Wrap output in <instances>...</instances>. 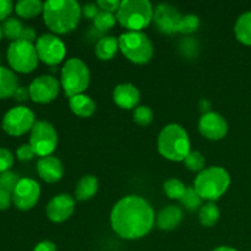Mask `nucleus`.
<instances>
[{
    "mask_svg": "<svg viewBox=\"0 0 251 251\" xmlns=\"http://www.w3.org/2000/svg\"><path fill=\"white\" fill-rule=\"evenodd\" d=\"M200 109L202 110L203 114L205 113H208V109H210V102L207 100H202L200 102Z\"/></svg>",
    "mask_w": 251,
    "mask_h": 251,
    "instance_id": "44",
    "label": "nucleus"
},
{
    "mask_svg": "<svg viewBox=\"0 0 251 251\" xmlns=\"http://www.w3.org/2000/svg\"><path fill=\"white\" fill-rule=\"evenodd\" d=\"M113 100L123 109H135L140 102V91L132 83H120L113 91Z\"/></svg>",
    "mask_w": 251,
    "mask_h": 251,
    "instance_id": "18",
    "label": "nucleus"
},
{
    "mask_svg": "<svg viewBox=\"0 0 251 251\" xmlns=\"http://www.w3.org/2000/svg\"><path fill=\"white\" fill-rule=\"evenodd\" d=\"M19 174L15 173V172L7 171L4 173L0 174V189H4V190L9 191L12 194L14 189L16 188L17 183L20 181Z\"/></svg>",
    "mask_w": 251,
    "mask_h": 251,
    "instance_id": "34",
    "label": "nucleus"
},
{
    "mask_svg": "<svg viewBox=\"0 0 251 251\" xmlns=\"http://www.w3.org/2000/svg\"><path fill=\"white\" fill-rule=\"evenodd\" d=\"M183 221V211L178 206H167L157 216V227L162 230H173Z\"/></svg>",
    "mask_w": 251,
    "mask_h": 251,
    "instance_id": "19",
    "label": "nucleus"
},
{
    "mask_svg": "<svg viewBox=\"0 0 251 251\" xmlns=\"http://www.w3.org/2000/svg\"><path fill=\"white\" fill-rule=\"evenodd\" d=\"M34 156H36V153H34L33 149H32L29 144L21 145L16 151V157L22 162L31 161Z\"/></svg>",
    "mask_w": 251,
    "mask_h": 251,
    "instance_id": "37",
    "label": "nucleus"
},
{
    "mask_svg": "<svg viewBox=\"0 0 251 251\" xmlns=\"http://www.w3.org/2000/svg\"><path fill=\"white\" fill-rule=\"evenodd\" d=\"M119 50V41L113 36H105L96 44V55L100 60H110L117 55Z\"/></svg>",
    "mask_w": 251,
    "mask_h": 251,
    "instance_id": "23",
    "label": "nucleus"
},
{
    "mask_svg": "<svg viewBox=\"0 0 251 251\" xmlns=\"http://www.w3.org/2000/svg\"><path fill=\"white\" fill-rule=\"evenodd\" d=\"M115 22H117V16H114V14H110V12L102 11L100 10L97 16L93 20V25L97 29H100V32H107L109 31L112 27H114Z\"/></svg>",
    "mask_w": 251,
    "mask_h": 251,
    "instance_id": "30",
    "label": "nucleus"
},
{
    "mask_svg": "<svg viewBox=\"0 0 251 251\" xmlns=\"http://www.w3.org/2000/svg\"><path fill=\"white\" fill-rule=\"evenodd\" d=\"M19 87V78L16 74L5 66L0 65V100L12 97Z\"/></svg>",
    "mask_w": 251,
    "mask_h": 251,
    "instance_id": "21",
    "label": "nucleus"
},
{
    "mask_svg": "<svg viewBox=\"0 0 251 251\" xmlns=\"http://www.w3.org/2000/svg\"><path fill=\"white\" fill-rule=\"evenodd\" d=\"M69 107L74 114L81 118H88L96 112L95 100L85 93L69 98Z\"/></svg>",
    "mask_w": 251,
    "mask_h": 251,
    "instance_id": "20",
    "label": "nucleus"
},
{
    "mask_svg": "<svg viewBox=\"0 0 251 251\" xmlns=\"http://www.w3.org/2000/svg\"><path fill=\"white\" fill-rule=\"evenodd\" d=\"M12 97H14L16 100H19V102H25V100H27L29 98L28 87H25V86H19V87H17V90L15 91V93Z\"/></svg>",
    "mask_w": 251,
    "mask_h": 251,
    "instance_id": "42",
    "label": "nucleus"
},
{
    "mask_svg": "<svg viewBox=\"0 0 251 251\" xmlns=\"http://www.w3.org/2000/svg\"><path fill=\"white\" fill-rule=\"evenodd\" d=\"M12 194L9 191L0 189V211L7 210L11 206Z\"/></svg>",
    "mask_w": 251,
    "mask_h": 251,
    "instance_id": "39",
    "label": "nucleus"
},
{
    "mask_svg": "<svg viewBox=\"0 0 251 251\" xmlns=\"http://www.w3.org/2000/svg\"><path fill=\"white\" fill-rule=\"evenodd\" d=\"M2 36H4V34H2V28H1V25H0V41H1Z\"/></svg>",
    "mask_w": 251,
    "mask_h": 251,
    "instance_id": "46",
    "label": "nucleus"
},
{
    "mask_svg": "<svg viewBox=\"0 0 251 251\" xmlns=\"http://www.w3.org/2000/svg\"><path fill=\"white\" fill-rule=\"evenodd\" d=\"M6 58L12 71L21 74L32 73L37 68L39 60L34 44L22 39L10 43Z\"/></svg>",
    "mask_w": 251,
    "mask_h": 251,
    "instance_id": "8",
    "label": "nucleus"
},
{
    "mask_svg": "<svg viewBox=\"0 0 251 251\" xmlns=\"http://www.w3.org/2000/svg\"><path fill=\"white\" fill-rule=\"evenodd\" d=\"M14 10V4L11 0H0V20L5 21Z\"/></svg>",
    "mask_w": 251,
    "mask_h": 251,
    "instance_id": "38",
    "label": "nucleus"
},
{
    "mask_svg": "<svg viewBox=\"0 0 251 251\" xmlns=\"http://www.w3.org/2000/svg\"><path fill=\"white\" fill-rule=\"evenodd\" d=\"M220 208L215 202L205 203L199 211V221L203 227H213L220 220Z\"/></svg>",
    "mask_w": 251,
    "mask_h": 251,
    "instance_id": "26",
    "label": "nucleus"
},
{
    "mask_svg": "<svg viewBox=\"0 0 251 251\" xmlns=\"http://www.w3.org/2000/svg\"><path fill=\"white\" fill-rule=\"evenodd\" d=\"M39 196V184L31 178H21L12 191V202L19 210L28 211L37 205Z\"/></svg>",
    "mask_w": 251,
    "mask_h": 251,
    "instance_id": "13",
    "label": "nucleus"
},
{
    "mask_svg": "<svg viewBox=\"0 0 251 251\" xmlns=\"http://www.w3.org/2000/svg\"><path fill=\"white\" fill-rule=\"evenodd\" d=\"M36 124L34 113L25 105H17L5 113L2 118V130L10 136H21L31 131Z\"/></svg>",
    "mask_w": 251,
    "mask_h": 251,
    "instance_id": "10",
    "label": "nucleus"
},
{
    "mask_svg": "<svg viewBox=\"0 0 251 251\" xmlns=\"http://www.w3.org/2000/svg\"><path fill=\"white\" fill-rule=\"evenodd\" d=\"M82 9L75 0H48L44 2L43 19L53 33L65 34L75 29Z\"/></svg>",
    "mask_w": 251,
    "mask_h": 251,
    "instance_id": "2",
    "label": "nucleus"
},
{
    "mask_svg": "<svg viewBox=\"0 0 251 251\" xmlns=\"http://www.w3.org/2000/svg\"><path fill=\"white\" fill-rule=\"evenodd\" d=\"M199 131L211 141L225 139L228 132V123L225 118L216 112H208L201 115L199 120Z\"/></svg>",
    "mask_w": 251,
    "mask_h": 251,
    "instance_id": "14",
    "label": "nucleus"
},
{
    "mask_svg": "<svg viewBox=\"0 0 251 251\" xmlns=\"http://www.w3.org/2000/svg\"><path fill=\"white\" fill-rule=\"evenodd\" d=\"M37 173L46 183H56V181H59L63 178V163H61L58 157H41L38 162H37Z\"/></svg>",
    "mask_w": 251,
    "mask_h": 251,
    "instance_id": "17",
    "label": "nucleus"
},
{
    "mask_svg": "<svg viewBox=\"0 0 251 251\" xmlns=\"http://www.w3.org/2000/svg\"><path fill=\"white\" fill-rule=\"evenodd\" d=\"M118 41H119V50L131 63L144 65L149 63L153 56V44L150 37L144 32L127 31L120 34Z\"/></svg>",
    "mask_w": 251,
    "mask_h": 251,
    "instance_id": "6",
    "label": "nucleus"
},
{
    "mask_svg": "<svg viewBox=\"0 0 251 251\" xmlns=\"http://www.w3.org/2000/svg\"><path fill=\"white\" fill-rule=\"evenodd\" d=\"M132 119L140 126H147L153 120V110L147 105H139L134 109Z\"/></svg>",
    "mask_w": 251,
    "mask_h": 251,
    "instance_id": "33",
    "label": "nucleus"
},
{
    "mask_svg": "<svg viewBox=\"0 0 251 251\" xmlns=\"http://www.w3.org/2000/svg\"><path fill=\"white\" fill-rule=\"evenodd\" d=\"M122 1L120 0H98L97 6L100 7L102 11L110 12V14H115L119 10Z\"/></svg>",
    "mask_w": 251,
    "mask_h": 251,
    "instance_id": "36",
    "label": "nucleus"
},
{
    "mask_svg": "<svg viewBox=\"0 0 251 251\" xmlns=\"http://www.w3.org/2000/svg\"><path fill=\"white\" fill-rule=\"evenodd\" d=\"M75 211V199L69 194L55 195L46 208L47 217L54 223H63L73 216Z\"/></svg>",
    "mask_w": 251,
    "mask_h": 251,
    "instance_id": "15",
    "label": "nucleus"
},
{
    "mask_svg": "<svg viewBox=\"0 0 251 251\" xmlns=\"http://www.w3.org/2000/svg\"><path fill=\"white\" fill-rule=\"evenodd\" d=\"M234 33L240 43L251 47V11L244 12L238 17L234 26Z\"/></svg>",
    "mask_w": 251,
    "mask_h": 251,
    "instance_id": "24",
    "label": "nucleus"
},
{
    "mask_svg": "<svg viewBox=\"0 0 251 251\" xmlns=\"http://www.w3.org/2000/svg\"><path fill=\"white\" fill-rule=\"evenodd\" d=\"M161 156L173 162H183L191 151L188 132L181 125L169 124L161 130L157 140Z\"/></svg>",
    "mask_w": 251,
    "mask_h": 251,
    "instance_id": "3",
    "label": "nucleus"
},
{
    "mask_svg": "<svg viewBox=\"0 0 251 251\" xmlns=\"http://www.w3.org/2000/svg\"><path fill=\"white\" fill-rule=\"evenodd\" d=\"M36 50L39 60L47 65H58L66 55V47L58 36L51 33H44L37 38Z\"/></svg>",
    "mask_w": 251,
    "mask_h": 251,
    "instance_id": "11",
    "label": "nucleus"
},
{
    "mask_svg": "<svg viewBox=\"0 0 251 251\" xmlns=\"http://www.w3.org/2000/svg\"><path fill=\"white\" fill-rule=\"evenodd\" d=\"M12 166H14V154L7 149L0 147V174L10 171Z\"/></svg>",
    "mask_w": 251,
    "mask_h": 251,
    "instance_id": "35",
    "label": "nucleus"
},
{
    "mask_svg": "<svg viewBox=\"0 0 251 251\" xmlns=\"http://www.w3.org/2000/svg\"><path fill=\"white\" fill-rule=\"evenodd\" d=\"M24 27L25 26L19 19H16V17H7L1 25L2 34L11 42L19 41L22 31H24Z\"/></svg>",
    "mask_w": 251,
    "mask_h": 251,
    "instance_id": "27",
    "label": "nucleus"
},
{
    "mask_svg": "<svg viewBox=\"0 0 251 251\" xmlns=\"http://www.w3.org/2000/svg\"><path fill=\"white\" fill-rule=\"evenodd\" d=\"M212 251H238V250L233 249V248H229V247H220V248H216V249Z\"/></svg>",
    "mask_w": 251,
    "mask_h": 251,
    "instance_id": "45",
    "label": "nucleus"
},
{
    "mask_svg": "<svg viewBox=\"0 0 251 251\" xmlns=\"http://www.w3.org/2000/svg\"><path fill=\"white\" fill-rule=\"evenodd\" d=\"M110 225L123 239H140L151 232L154 225V211L149 201L141 196H125L113 207Z\"/></svg>",
    "mask_w": 251,
    "mask_h": 251,
    "instance_id": "1",
    "label": "nucleus"
},
{
    "mask_svg": "<svg viewBox=\"0 0 251 251\" xmlns=\"http://www.w3.org/2000/svg\"><path fill=\"white\" fill-rule=\"evenodd\" d=\"M29 145L37 156H51L58 145V134L55 127L46 120L36 122L29 135Z\"/></svg>",
    "mask_w": 251,
    "mask_h": 251,
    "instance_id": "9",
    "label": "nucleus"
},
{
    "mask_svg": "<svg viewBox=\"0 0 251 251\" xmlns=\"http://www.w3.org/2000/svg\"><path fill=\"white\" fill-rule=\"evenodd\" d=\"M43 7L44 2L39 1V0H20L15 4V11L19 16L25 17V19H32L43 12Z\"/></svg>",
    "mask_w": 251,
    "mask_h": 251,
    "instance_id": "25",
    "label": "nucleus"
},
{
    "mask_svg": "<svg viewBox=\"0 0 251 251\" xmlns=\"http://www.w3.org/2000/svg\"><path fill=\"white\" fill-rule=\"evenodd\" d=\"M181 15L169 4H159L153 11V21L157 28L167 34L176 33Z\"/></svg>",
    "mask_w": 251,
    "mask_h": 251,
    "instance_id": "16",
    "label": "nucleus"
},
{
    "mask_svg": "<svg viewBox=\"0 0 251 251\" xmlns=\"http://www.w3.org/2000/svg\"><path fill=\"white\" fill-rule=\"evenodd\" d=\"M199 26H200V20L196 15H184V16H181L180 21H179L178 32L183 34H190L198 31Z\"/></svg>",
    "mask_w": 251,
    "mask_h": 251,
    "instance_id": "31",
    "label": "nucleus"
},
{
    "mask_svg": "<svg viewBox=\"0 0 251 251\" xmlns=\"http://www.w3.org/2000/svg\"><path fill=\"white\" fill-rule=\"evenodd\" d=\"M184 164L191 172H202L205 169V157L199 151H190L184 159Z\"/></svg>",
    "mask_w": 251,
    "mask_h": 251,
    "instance_id": "32",
    "label": "nucleus"
},
{
    "mask_svg": "<svg viewBox=\"0 0 251 251\" xmlns=\"http://www.w3.org/2000/svg\"><path fill=\"white\" fill-rule=\"evenodd\" d=\"M20 39H22V41L29 42V43H33L34 41H37L36 31H34L33 27L25 26L24 31H22V33H21V37H20Z\"/></svg>",
    "mask_w": 251,
    "mask_h": 251,
    "instance_id": "41",
    "label": "nucleus"
},
{
    "mask_svg": "<svg viewBox=\"0 0 251 251\" xmlns=\"http://www.w3.org/2000/svg\"><path fill=\"white\" fill-rule=\"evenodd\" d=\"M163 190L169 199L180 201V199L183 198L184 194H185L186 186L184 185L183 181L179 180V179L172 178L164 181Z\"/></svg>",
    "mask_w": 251,
    "mask_h": 251,
    "instance_id": "28",
    "label": "nucleus"
},
{
    "mask_svg": "<svg viewBox=\"0 0 251 251\" xmlns=\"http://www.w3.org/2000/svg\"><path fill=\"white\" fill-rule=\"evenodd\" d=\"M33 251H58L56 250V245L53 242H49V240H44V242L38 243V244L34 247Z\"/></svg>",
    "mask_w": 251,
    "mask_h": 251,
    "instance_id": "43",
    "label": "nucleus"
},
{
    "mask_svg": "<svg viewBox=\"0 0 251 251\" xmlns=\"http://www.w3.org/2000/svg\"><path fill=\"white\" fill-rule=\"evenodd\" d=\"M100 7L97 6V4H86L82 7V15L88 20H95V17L97 16L98 12H100Z\"/></svg>",
    "mask_w": 251,
    "mask_h": 251,
    "instance_id": "40",
    "label": "nucleus"
},
{
    "mask_svg": "<svg viewBox=\"0 0 251 251\" xmlns=\"http://www.w3.org/2000/svg\"><path fill=\"white\" fill-rule=\"evenodd\" d=\"M153 7L149 0H123L117 21L129 31H141L153 20Z\"/></svg>",
    "mask_w": 251,
    "mask_h": 251,
    "instance_id": "5",
    "label": "nucleus"
},
{
    "mask_svg": "<svg viewBox=\"0 0 251 251\" xmlns=\"http://www.w3.org/2000/svg\"><path fill=\"white\" fill-rule=\"evenodd\" d=\"M97 191L98 179L95 176H85L76 184L75 199L78 201H87L92 199Z\"/></svg>",
    "mask_w": 251,
    "mask_h": 251,
    "instance_id": "22",
    "label": "nucleus"
},
{
    "mask_svg": "<svg viewBox=\"0 0 251 251\" xmlns=\"http://www.w3.org/2000/svg\"><path fill=\"white\" fill-rule=\"evenodd\" d=\"M202 199L200 198L196 190L194 189V186H189L186 188L185 194H184L183 198L180 199V203L189 211H196L199 208H201L202 206Z\"/></svg>",
    "mask_w": 251,
    "mask_h": 251,
    "instance_id": "29",
    "label": "nucleus"
},
{
    "mask_svg": "<svg viewBox=\"0 0 251 251\" xmlns=\"http://www.w3.org/2000/svg\"><path fill=\"white\" fill-rule=\"evenodd\" d=\"M230 185V176L222 167H208L198 174L194 189L202 200L208 202L218 200L226 194Z\"/></svg>",
    "mask_w": 251,
    "mask_h": 251,
    "instance_id": "4",
    "label": "nucleus"
},
{
    "mask_svg": "<svg viewBox=\"0 0 251 251\" xmlns=\"http://www.w3.org/2000/svg\"><path fill=\"white\" fill-rule=\"evenodd\" d=\"M90 69L78 58L68 59L61 69L60 85L66 97L81 95L90 86Z\"/></svg>",
    "mask_w": 251,
    "mask_h": 251,
    "instance_id": "7",
    "label": "nucleus"
},
{
    "mask_svg": "<svg viewBox=\"0 0 251 251\" xmlns=\"http://www.w3.org/2000/svg\"><path fill=\"white\" fill-rule=\"evenodd\" d=\"M29 98L39 104H48L53 102L59 95L60 83L54 76L42 75L34 78L28 86Z\"/></svg>",
    "mask_w": 251,
    "mask_h": 251,
    "instance_id": "12",
    "label": "nucleus"
}]
</instances>
